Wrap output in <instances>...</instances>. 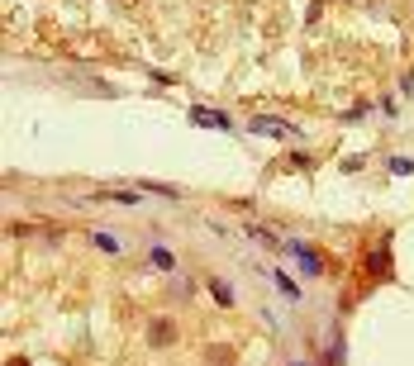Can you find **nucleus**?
Instances as JSON below:
<instances>
[{
  "label": "nucleus",
  "mask_w": 414,
  "mask_h": 366,
  "mask_svg": "<svg viewBox=\"0 0 414 366\" xmlns=\"http://www.w3.org/2000/svg\"><path fill=\"white\" fill-rule=\"evenodd\" d=\"M148 342H153V347H171V342H176V323H171V319H153V323H148Z\"/></svg>",
  "instance_id": "1"
},
{
  "label": "nucleus",
  "mask_w": 414,
  "mask_h": 366,
  "mask_svg": "<svg viewBox=\"0 0 414 366\" xmlns=\"http://www.w3.org/2000/svg\"><path fill=\"white\" fill-rule=\"evenodd\" d=\"M286 247L300 257V271H305V276H319V271H324V257H319V252H309L305 243H286Z\"/></svg>",
  "instance_id": "2"
},
{
  "label": "nucleus",
  "mask_w": 414,
  "mask_h": 366,
  "mask_svg": "<svg viewBox=\"0 0 414 366\" xmlns=\"http://www.w3.org/2000/svg\"><path fill=\"white\" fill-rule=\"evenodd\" d=\"M252 129H257V133H276V138H300L286 119H267V114H257V119H252Z\"/></svg>",
  "instance_id": "3"
},
{
  "label": "nucleus",
  "mask_w": 414,
  "mask_h": 366,
  "mask_svg": "<svg viewBox=\"0 0 414 366\" xmlns=\"http://www.w3.org/2000/svg\"><path fill=\"white\" fill-rule=\"evenodd\" d=\"M191 119H195V124H210V129H233L220 109H191Z\"/></svg>",
  "instance_id": "4"
},
{
  "label": "nucleus",
  "mask_w": 414,
  "mask_h": 366,
  "mask_svg": "<svg viewBox=\"0 0 414 366\" xmlns=\"http://www.w3.org/2000/svg\"><path fill=\"white\" fill-rule=\"evenodd\" d=\"M148 257H153V266H158V271H171V266H176V257H171V247H153Z\"/></svg>",
  "instance_id": "5"
},
{
  "label": "nucleus",
  "mask_w": 414,
  "mask_h": 366,
  "mask_svg": "<svg viewBox=\"0 0 414 366\" xmlns=\"http://www.w3.org/2000/svg\"><path fill=\"white\" fill-rule=\"evenodd\" d=\"M367 271H371V276H386V247H376V252L367 257Z\"/></svg>",
  "instance_id": "6"
},
{
  "label": "nucleus",
  "mask_w": 414,
  "mask_h": 366,
  "mask_svg": "<svg viewBox=\"0 0 414 366\" xmlns=\"http://www.w3.org/2000/svg\"><path fill=\"white\" fill-rule=\"evenodd\" d=\"M210 290H215V300H220V305H233V290L224 286V281H210Z\"/></svg>",
  "instance_id": "7"
},
{
  "label": "nucleus",
  "mask_w": 414,
  "mask_h": 366,
  "mask_svg": "<svg viewBox=\"0 0 414 366\" xmlns=\"http://www.w3.org/2000/svg\"><path fill=\"white\" fill-rule=\"evenodd\" d=\"M91 243H95V247H105V252H114V247H119V243H114L110 234H95V238H91Z\"/></svg>",
  "instance_id": "8"
},
{
  "label": "nucleus",
  "mask_w": 414,
  "mask_h": 366,
  "mask_svg": "<svg viewBox=\"0 0 414 366\" xmlns=\"http://www.w3.org/2000/svg\"><path fill=\"white\" fill-rule=\"evenodd\" d=\"M10 366H29V362H24V357H15V362H10Z\"/></svg>",
  "instance_id": "9"
}]
</instances>
